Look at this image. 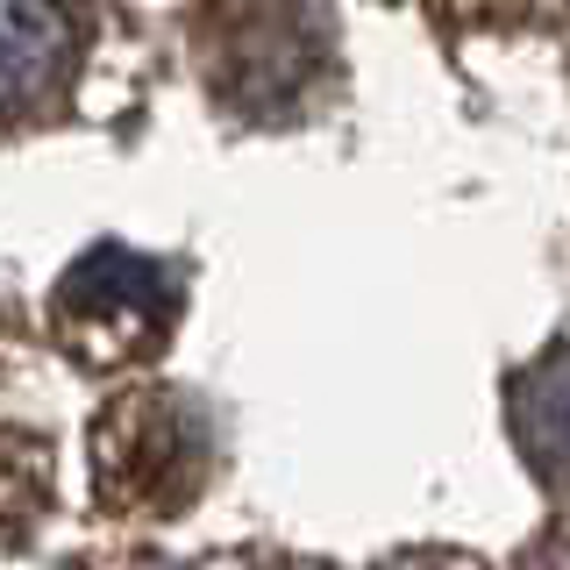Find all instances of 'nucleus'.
I'll return each instance as SVG.
<instances>
[{
	"instance_id": "obj_1",
	"label": "nucleus",
	"mask_w": 570,
	"mask_h": 570,
	"mask_svg": "<svg viewBox=\"0 0 570 570\" xmlns=\"http://www.w3.org/2000/svg\"><path fill=\"white\" fill-rule=\"evenodd\" d=\"M178 307H186L178 264L142 257L129 243H94L58 278L50 321H58V343L86 364H142L171 343Z\"/></svg>"
},
{
	"instance_id": "obj_5",
	"label": "nucleus",
	"mask_w": 570,
	"mask_h": 570,
	"mask_svg": "<svg viewBox=\"0 0 570 570\" xmlns=\"http://www.w3.org/2000/svg\"><path fill=\"white\" fill-rule=\"evenodd\" d=\"M513 406V442L549 485H570V350L534 356L521 379L507 385Z\"/></svg>"
},
{
	"instance_id": "obj_3",
	"label": "nucleus",
	"mask_w": 570,
	"mask_h": 570,
	"mask_svg": "<svg viewBox=\"0 0 570 570\" xmlns=\"http://www.w3.org/2000/svg\"><path fill=\"white\" fill-rule=\"evenodd\" d=\"M314 65H328V29L314 8H278L272 22H249L228 50V79L249 115H272L314 79Z\"/></svg>"
},
{
	"instance_id": "obj_4",
	"label": "nucleus",
	"mask_w": 570,
	"mask_h": 570,
	"mask_svg": "<svg viewBox=\"0 0 570 570\" xmlns=\"http://www.w3.org/2000/svg\"><path fill=\"white\" fill-rule=\"evenodd\" d=\"M71 50H79V29L65 0H0V121L58 94Z\"/></svg>"
},
{
	"instance_id": "obj_2",
	"label": "nucleus",
	"mask_w": 570,
	"mask_h": 570,
	"mask_svg": "<svg viewBox=\"0 0 570 570\" xmlns=\"http://www.w3.org/2000/svg\"><path fill=\"white\" fill-rule=\"evenodd\" d=\"M94 463L107 499H150V492H186L193 463H200V421L171 392H129L115 400L94 428Z\"/></svg>"
}]
</instances>
